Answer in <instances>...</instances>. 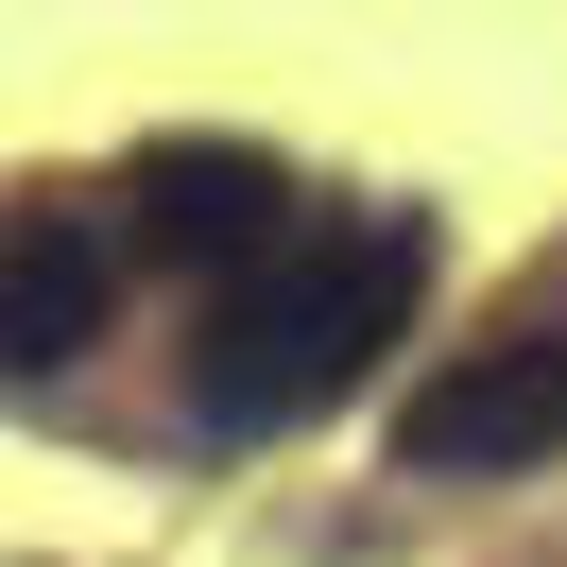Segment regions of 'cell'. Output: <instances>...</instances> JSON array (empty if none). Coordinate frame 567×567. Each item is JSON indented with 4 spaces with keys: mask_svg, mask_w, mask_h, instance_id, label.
<instances>
[{
    "mask_svg": "<svg viewBox=\"0 0 567 567\" xmlns=\"http://www.w3.org/2000/svg\"><path fill=\"white\" fill-rule=\"evenodd\" d=\"M413 292H430V224L413 207H361V224H327V241H276L189 327V413H207L224 447L310 430L327 395H361V361L413 327Z\"/></svg>",
    "mask_w": 567,
    "mask_h": 567,
    "instance_id": "6da1fadb",
    "label": "cell"
},
{
    "mask_svg": "<svg viewBox=\"0 0 567 567\" xmlns=\"http://www.w3.org/2000/svg\"><path fill=\"white\" fill-rule=\"evenodd\" d=\"M121 207H138V241L189 258V276H258V258L292 241V173L258 138H155L138 173H121Z\"/></svg>",
    "mask_w": 567,
    "mask_h": 567,
    "instance_id": "3957f363",
    "label": "cell"
},
{
    "mask_svg": "<svg viewBox=\"0 0 567 567\" xmlns=\"http://www.w3.org/2000/svg\"><path fill=\"white\" fill-rule=\"evenodd\" d=\"M121 310V241L86 207H18L0 224V379H52V361H86Z\"/></svg>",
    "mask_w": 567,
    "mask_h": 567,
    "instance_id": "277c9868",
    "label": "cell"
},
{
    "mask_svg": "<svg viewBox=\"0 0 567 567\" xmlns=\"http://www.w3.org/2000/svg\"><path fill=\"white\" fill-rule=\"evenodd\" d=\"M550 447H567V327L550 344H482V361L395 395V464L413 482H498V464H550Z\"/></svg>",
    "mask_w": 567,
    "mask_h": 567,
    "instance_id": "7a4b0ae2",
    "label": "cell"
}]
</instances>
